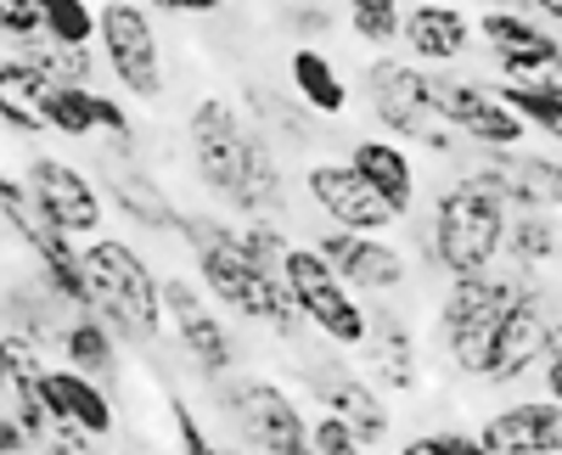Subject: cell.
<instances>
[{
	"label": "cell",
	"instance_id": "36",
	"mask_svg": "<svg viewBox=\"0 0 562 455\" xmlns=\"http://www.w3.org/2000/svg\"><path fill=\"white\" fill-rule=\"evenodd\" d=\"M310 450H315V455H366V444H360L338 417H326V411L310 422Z\"/></svg>",
	"mask_w": 562,
	"mask_h": 455
},
{
	"label": "cell",
	"instance_id": "26",
	"mask_svg": "<svg viewBox=\"0 0 562 455\" xmlns=\"http://www.w3.org/2000/svg\"><path fill=\"white\" fill-rule=\"evenodd\" d=\"M45 96H52L45 73H34L23 57L0 62V124L12 135H45Z\"/></svg>",
	"mask_w": 562,
	"mask_h": 455
},
{
	"label": "cell",
	"instance_id": "37",
	"mask_svg": "<svg viewBox=\"0 0 562 455\" xmlns=\"http://www.w3.org/2000/svg\"><path fill=\"white\" fill-rule=\"evenodd\" d=\"M0 39L12 45L40 39V0H0Z\"/></svg>",
	"mask_w": 562,
	"mask_h": 455
},
{
	"label": "cell",
	"instance_id": "27",
	"mask_svg": "<svg viewBox=\"0 0 562 455\" xmlns=\"http://www.w3.org/2000/svg\"><path fill=\"white\" fill-rule=\"evenodd\" d=\"M57 349H63V366H74L85 377H97V383L119 377V338L108 332L102 315H68Z\"/></svg>",
	"mask_w": 562,
	"mask_h": 455
},
{
	"label": "cell",
	"instance_id": "13",
	"mask_svg": "<svg viewBox=\"0 0 562 455\" xmlns=\"http://www.w3.org/2000/svg\"><path fill=\"white\" fill-rule=\"evenodd\" d=\"M434 102H439V118H445L450 129H461L467 141H479V147H490V152H512L518 141H529V124L512 113L490 84L434 73Z\"/></svg>",
	"mask_w": 562,
	"mask_h": 455
},
{
	"label": "cell",
	"instance_id": "4",
	"mask_svg": "<svg viewBox=\"0 0 562 455\" xmlns=\"http://www.w3.org/2000/svg\"><path fill=\"white\" fill-rule=\"evenodd\" d=\"M506 203L479 192L473 180H456L434 203V264H445L450 276H484L506 248Z\"/></svg>",
	"mask_w": 562,
	"mask_h": 455
},
{
	"label": "cell",
	"instance_id": "20",
	"mask_svg": "<svg viewBox=\"0 0 562 455\" xmlns=\"http://www.w3.org/2000/svg\"><path fill=\"white\" fill-rule=\"evenodd\" d=\"M360 349H366V366H371V383L378 388L411 394L422 383V349H416V332L400 309H371Z\"/></svg>",
	"mask_w": 562,
	"mask_h": 455
},
{
	"label": "cell",
	"instance_id": "9",
	"mask_svg": "<svg viewBox=\"0 0 562 455\" xmlns=\"http://www.w3.org/2000/svg\"><path fill=\"white\" fill-rule=\"evenodd\" d=\"M360 84H366V102L378 113V124L394 129L400 141H428L439 129V102H434L428 68H416L405 57H378V62H366Z\"/></svg>",
	"mask_w": 562,
	"mask_h": 455
},
{
	"label": "cell",
	"instance_id": "6",
	"mask_svg": "<svg viewBox=\"0 0 562 455\" xmlns=\"http://www.w3.org/2000/svg\"><path fill=\"white\" fill-rule=\"evenodd\" d=\"M97 39H102L108 73L119 79L124 96H135V102L164 96V45H158L153 12L140 7V0H102Z\"/></svg>",
	"mask_w": 562,
	"mask_h": 455
},
{
	"label": "cell",
	"instance_id": "30",
	"mask_svg": "<svg viewBox=\"0 0 562 455\" xmlns=\"http://www.w3.org/2000/svg\"><path fill=\"white\" fill-rule=\"evenodd\" d=\"M45 129L68 135V141L97 135V90L90 84H52V96H45Z\"/></svg>",
	"mask_w": 562,
	"mask_h": 455
},
{
	"label": "cell",
	"instance_id": "24",
	"mask_svg": "<svg viewBox=\"0 0 562 455\" xmlns=\"http://www.w3.org/2000/svg\"><path fill=\"white\" fill-rule=\"evenodd\" d=\"M108 197H113V208L130 225H140V231H153V237H175L180 231V208L169 203V192L140 163H124V169L108 174Z\"/></svg>",
	"mask_w": 562,
	"mask_h": 455
},
{
	"label": "cell",
	"instance_id": "48",
	"mask_svg": "<svg viewBox=\"0 0 562 455\" xmlns=\"http://www.w3.org/2000/svg\"><path fill=\"white\" fill-rule=\"evenodd\" d=\"M113 455H153V450H135V444H124V450H113Z\"/></svg>",
	"mask_w": 562,
	"mask_h": 455
},
{
	"label": "cell",
	"instance_id": "2",
	"mask_svg": "<svg viewBox=\"0 0 562 455\" xmlns=\"http://www.w3.org/2000/svg\"><path fill=\"white\" fill-rule=\"evenodd\" d=\"M85 276H90V315H102L119 343L147 349L169 332V321H164V276L135 242L90 237L85 242Z\"/></svg>",
	"mask_w": 562,
	"mask_h": 455
},
{
	"label": "cell",
	"instance_id": "34",
	"mask_svg": "<svg viewBox=\"0 0 562 455\" xmlns=\"http://www.w3.org/2000/svg\"><path fill=\"white\" fill-rule=\"evenodd\" d=\"M237 237H243V248H248L259 264H270V270H281V259H288V248H293L288 231H276V219H248Z\"/></svg>",
	"mask_w": 562,
	"mask_h": 455
},
{
	"label": "cell",
	"instance_id": "17",
	"mask_svg": "<svg viewBox=\"0 0 562 455\" xmlns=\"http://www.w3.org/2000/svg\"><path fill=\"white\" fill-rule=\"evenodd\" d=\"M40 399H45V411H52V422H68V428L90 433L97 444L113 439V428H119V405H113L108 383L85 377L74 366H45L40 372Z\"/></svg>",
	"mask_w": 562,
	"mask_h": 455
},
{
	"label": "cell",
	"instance_id": "25",
	"mask_svg": "<svg viewBox=\"0 0 562 455\" xmlns=\"http://www.w3.org/2000/svg\"><path fill=\"white\" fill-rule=\"evenodd\" d=\"M288 84H293V96H299L310 113H321V118L349 113V84H344V73L333 68V57H326L321 45H293Z\"/></svg>",
	"mask_w": 562,
	"mask_h": 455
},
{
	"label": "cell",
	"instance_id": "16",
	"mask_svg": "<svg viewBox=\"0 0 562 455\" xmlns=\"http://www.w3.org/2000/svg\"><path fill=\"white\" fill-rule=\"evenodd\" d=\"M304 192H310V203L326 219L344 225V231H355V237H378V231H389V225H394V208L349 169V158L344 163H333V158L310 163L304 169Z\"/></svg>",
	"mask_w": 562,
	"mask_h": 455
},
{
	"label": "cell",
	"instance_id": "23",
	"mask_svg": "<svg viewBox=\"0 0 562 455\" xmlns=\"http://www.w3.org/2000/svg\"><path fill=\"white\" fill-rule=\"evenodd\" d=\"M400 39L416 52V62H456L467 45H473V18L461 7H445V0H428V7H411L400 23Z\"/></svg>",
	"mask_w": 562,
	"mask_h": 455
},
{
	"label": "cell",
	"instance_id": "14",
	"mask_svg": "<svg viewBox=\"0 0 562 455\" xmlns=\"http://www.w3.org/2000/svg\"><path fill=\"white\" fill-rule=\"evenodd\" d=\"M551 321H557V315H551L546 293L524 276L518 298H512L506 321H501V332H495L484 383H518V377H529L535 366H546V354H551Z\"/></svg>",
	"mask_w": 562,
	"mask_h": 455
},
{
	"label": "cell",
	"instance_id": "39",
	"mask_svg": "<svg viewBox=\"0 0 562 455\" xmlns=\"http://www.w3.org/2000/svg\"><path fill=\"white\" fill-rule=\"evenodd\" d=\"M416 444H422V455H490L479 433H461V428H450V433H428V439H416Z\"/></svg>",
	"mask_w": 562,
	"mask_h": 455
},
{
	"label": "cell",
	"instance_id": "15",
	"mask_svg": "<svg viewBox=\"0 0 562 455\" xmlns=\"http://www.w3.org/2000/svg\"><path fill=\"white\" fill-rule=\"evenodd\" d=\"M326 264L338 270V282L349 287V293H371V298H389V293H400L405 282H411V264H405V253L394 248V242H383V237H355V231H321L315 242H310Z\"/></svg>",
	"mask_w": 562,
	"mask_h": 455
},
{
	"label": "cell",
	"instance_id": "7",
	"mask_svg": "<svg viewBox=\"0 0 562 455\" xmlns=\"http://www.w3.org/2000/svg\"><path fill=\"white\" fill-rule=\"evenodd\" d=\"M225 417L259 455H315L310 450V417L299 411V399L270 383V377H237L225 394Z\"/></svg>",
	"mask_w": 562,
	"mask_h": 455
},
{
	"label": "cell",
	"instance_id": "1",
	"mask_svg": "<svg viewBox=\"0 0 562 455\" xmlns=\"http://www.w3.org/2000/svg\"><path fill=\"white\" fill-rule=\"evenodd\" d=\"M186 248H192L198 259V282L203 293L231 309V315H243V321L254 327H270L281 338H293L299 332V309H293V293L288 282H281V270L259 264L243 237H237V225H225L220 214H180V231H175Z\"/></svg>",
	"mask_w": 562,
	"mask_h": 455
},
{
	"label": "cell",
	"instance_id": "18",
	"mask_svg": "<svg viewBox=\"0 0 562 455\" xmlns=\"http://www.w3.org/2000/svg\"><path fill=\"white\" fill-rule=\"evenodd\" d=\"M473 186L490 192L495 203H512V208H562V163L551 158H529V152H495L479 174H473Z\"/></svg>",
	"mask_w": 562,
	"mask_h": 455
},
{
	"label": "cell",
	"instance_id": "21",
	"mask_svg": "<svg viewBox=\"0 0 562 455\" xmlns=\"http://www.w3.org/2000/svg\"><path fill=\"white\" fill-rule=\"evenodd\" d=\"M349 169H355V174L366 180V186L394 208V219L416 214V163H411V152H405V147H394V141H371V135H360V141H349Z\"/></svg>",
	"mask_w": 562,
	"mask_h": 455
},
{
	"label": "cell",
	"instance_id": "41",
	"mask_svg": "<svg viewBox=\"0 0 562 455\" xmlns=\"http://www.w3.org/2000/svg\"><path fill=\"white\" fill-rule=\"evenodd\" d=\"M147 12H169V18H214L220 0H140Z\"/></svg>",
	"mask_w": 562,
	"mask_h": 455
},
{
	"label": "cell",
	"instance_id": "38",
	"mask_svg": "<svg viewBox=\"0 0 562 455\" xmlns=\"http://www.w3.org/2000/svg\"><path fill=\"white\" fill-rule=\"evenodd\" d=\"M97 129L113 141V152H130V141H135V124H130V107L119 102V96H102L97 90Z\"/></svg>",
	"mask_w": 562,
	"mask_h": 455
},
{
	"label": "cell",
	"instance_id": "44",
	"mask_svg": "<svg viewBox=\"0 0 562 455\" xmlns=\"http://www.w3.org/2000/svg\"><path fill=\"white\" fill-rule=\"evenodd\" d=\"M540 383H546V399H557V405H562V349H557V354H546Z\"/></svg>",
	"mask_w": 562,
	"mask_h": 455
},
{
	"label": "cell",
	"instance_id": "8",
	"mask_svg": "<svg viewBox=\"0 0 562 455\" xmlns=\"http://www.w3.org/2000/svg\"><path fill=\"white\" fill-rule=\"evenodd\" d=\"M23 186H29L40 219L52 225V231H63V237H74V242L102 237L108 197H102V186H97V180H90L79 163L52 158V152H34L29 169H23Z\"/></svg>",
	"mask_w": 562,
	"mask_h": 455
},
{
	"label": "cell",
	"instance_id": "31",
	"mask_svg": "<svg viewBox=\"0 0 562 455\" xmlns=\"http://www.w3.org/2000/svg\"><path fill=\"white\" fill-rule=\"evenodd\" d=\"M45 45H97V7L90 0H40Z\"/></svg>",
	"mask_w": 562,
	"mask_h": 455
},
{
	"label": "cell",
	"instance_id": "22",
	"mask_svg": "<svg viewBox=\"0 0 562 455\" xmlns=\"http://www.w3.org/2000/svg\"><path fill=\"white\" fill-rule=\"evenodd\" d=\"M243 219H276L288 208V180H281V158L265 129H248L243 141V174H237V197H231Z\"/></svg>",
	"mask_w": 562,
	"mask_h": 455
},
{
	"label": "cell",
	"instance_id": "11",
	"mask_svg": "<svg viewBox=\"0 0 562 455\" xmlns=\"http://www.w3.org/2000/svg\"><path fill=\"white\" fill-rule=\"evenodd\" d=\"M186 141H192L198 180L220 203H231L237 197V174H243V141H248L243 113L231 107L225 96H203L192 107V118H186Z\"/></svg>",
	"mask_w": 562,
	"mask_h": 455
},
{
	"label": "cell",
	"instance_id": "45",
	"mask_svg": "<svg viewBox=\"0 0 562 455\" xmlns=\"http://www.w3.org/2000/svg\"><path fill=\"white\" fill-rule=\"evenodd\" d=\"M529 7H535L540 18H551V23H562V0H529Z\"/></svg>",
	"mask_w": 562,
	"mask_h": 455
},
{
	"label": "cell",
	"instance_id": "40",
	"mask_svg": "<svg viewBox=\"0 0 562 455\" xmlns=\"http://www.w3.org/2000/svg\"><path fill=\"white\" fill-rule=\"evenodd\" d=\"M40 450H45V455H97V439L79 433V428H68V422H52V433L40 439Z\"/></svg>",
	"mask_w": 562,
	"mask_h": 455
},
{
	"label": "cell",
	"instance_id": "10",
	"mask_svg": "<svg viewBox=\"0 0 562 455\" xmlns=\"http://www.w3.org/2000/svg\"><path fill=\"white\" fill-rule=\"evenodd\" d=\"M304 383H310V394L321 399V411H326V417H338L366 450L389 444V433H394V411H389L383 388L371 383V377L349 372L344 360H315V366H304Z\"/></svg>",
	"mask_w": 562,
	"mask_h": 455
},
{
	"label": "cell",
	"instance_id": "47",
	"mask_svg": "<svg viewBox=\"0 0 562 455\" xmlns=\"http://www.w3.org/2000/svg\"><path fill=\"white\" fill-rule=\"evenodd\" d=\"M546 135H551V141H557V147H562V118H557V124H551V129H546Z\"/></svg>",
	"mask_w": 562,
	"mask_h": 455
},
{
	"label": "cell",
	"instance_id": "33",
	"mask_svg": "<svg viewBox=\"0 0 562 455\" xmlns=\"http://www.w3.org/2000/svg\"><path fill=\"white\" fill-rule=\"evenodd\" d=\"M248 107L265 118V135H270V129H281V135H293V147H304V141H310V118H304L293 102H276L265 84H248Z\"/></svg>",
	"mask_w": 562,
	"mask_h": 455
},
{
	"label": "cell",
	"instance_id": "46",
	"mask_svg": "<svg viewBox=\"0 0 562 455\" xmlns=\"http://www.w3.org/2000/svg\"><path fill=\"white\" fill-rule=\"evenodd\" d=\"M484 7H490V12H535L529 0H484Z\"/></svg>",
	"mask_w": 562,
	"mask_h": 455
},
{
	"label": "cell",
	"instance_id": "32",
	"mask_svg": "<svg viewBox=\"0 0 562 455\" xmlns=\"http://www.w3.org/2000/svg\"><path fill=\"white\" fill-rule=\"evenodd\" d=\"M400 23H405L400 0H349V29L366 45H394L400 39Z\"/></svg>",
	"mask_w": 562,
	"mask_h": 455
},
{
	"label": "cell",
	"instance_id": "12",
	"mask_svg": "<svg viewBox=\"0 0 562 455\" xmlns=\"http://www.w3.org/2000/svg\"><path fill=\"white\" fill-rule=\"evenodd\" d=\"M164 321H169L180 354L192 360L209 383H220L231 366H237V343H231L225 321L203 304V293L186 282V276H164Z\"/></svg>",
	"mask_w": 562,
	"mask_h": 455
},
{
	"label": "cell",
	"instance_id": "43",
	"mask_svg": "<svg viewBox=\"0 0 562 455\" xmlns=\"http://www.w3.org/2000/svg\"><path fill=\"white\" fill-rule=\"evenodd\" d=\"M288 23H293L299 34H333V12H321V7H299Z\"/></svg>",
	"mask_w": 562,
	"mask_h": 455
},
{
	"label": "cell",
	"instance_id": "28",
	"mask_svg": "<svg viewBox=\"0 0 562 455\" xmlns=\"http://www.w3.org/2000/svg\"><path fill=\"white\" fill-rule=\"evenodd\" d=\"M506 253H512V264L524 270H540V264H551L557 253H562V242H557V219H546L540 208H524V214H512L506 219Z\"/></svg>",
	"mask_w": 562,
	"mask_h": 455
},
{
	"label": "cell",
	"instance_id": "19",
	"mask_svg": "<svg viewBox=\"0 0 562 455\" xmlns=\"http://www.w3.org/2000/svg\"><path fill=\"white\" fill-rule=\"evenodd\" d=\"M490 455H562V405L557 399H518L484 422Z\"/></svg>",
	"mask_w": 562,
	"mask_h": 455
},
{
	"label": "cell",
	"instance_id": "29",
	"mask_svg": "<svg viewBox=\"0 0 562 455\" xmlns=\"http://www.w3.org/2000/svg\"><path fill=\"white\" fill-rule=\"evenodd\" d=\"M18 57L34 73H45L52 84H90V79H97V52H90V45H45V39H29V45H18ZM90 90H97V84H90Z\"/></svg>",
	"mask_w": 562,
	"mask_h": 455
},
{
	"label": "cell",
	"instance_id": "5",
	"mask_svg": "<svg viewBox=\"0 0 562 455\" xmlns=\"http://www.w3.org/2000/svg\"><path fill=\"white\" fill-rule=\"evenodd\" d=\"M281 282L293 293L299 321H310L326 343L338 349H360L366 343V309L355 304V293L338 282V270L326 264L310 242H293L288 259H281Z\"/></svg>",
	"mask_w": 562,
	"mask_h": 455
},
{
	"label": "cell",
	"instance_id": "35",
	"mask_svg": "<svg viewBox=\"0 0 562 455\" xmlns=\"http://www.w3.org/2000/svg\"><path fill=\"white\" fill-rule=\"evenodd\" d=\"M169 428H175V444H180V455H220V444L203 433V422L192 417V405H186L180 394L169 399Z\"/></svg>",
	"mask_w": 562,
	"mask_h": 455
},
{
	"label": "cell",
	"instance_id": "3",
	"mask_svg": "<svg viewBox=\"0 0 562 455\" xmlns=\"http://www.w3.org/2000/svg\"><path fill=\"white\" fill-rule=\"evenodd\" d=\"M518 287H524V276H490V270L484 276H450V287L439 298V343L456 372L484 383L495 332L506 321L512 298H518Z\"/></svg>",
	"mask_w": 562,
	"mask_h": 455
},
{
	"label": "cell",
	"instance_id": "42",
	"mask_svg": "<svg viewBox=\"0 0 562 455\" xmlns=\"http://www.w3.org/2000/svg\"><path fill=\"white\" fill-rule=\"evenodd\" d=\"M29 450H34V439L18 428L12 411H0V455H29Z\"/></svg>",
	"mask_w": 562,
	"mask_h": 455
},
{
	"label": "cell",
	"instance_id": "49",
	"mask_svg": "<svg viewBox=\"0 0 562 455\" xmlns=\"http://www.w3.org/2000/svg\"><path fill=\"white\" fill-rule=\"evenodd\" d=\"M220 455H243V450H220Z\"/></svg>",
	"mask_w": 562,
	"mask_h": 455
}]
</instances>
